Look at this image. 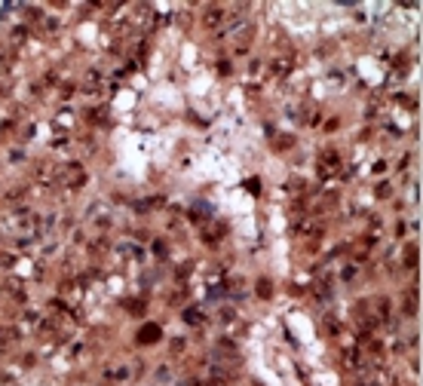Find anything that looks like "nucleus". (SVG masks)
I'll use <instances>...</instances> for the list:
<instances>
[{
	"label": "nucleus",
	"instance_id": "nucleus-1",
	"mask_svg": "<svg viewBox=\"0 0 423 386\" xmlns=\"http://www.w3.org/2000/svg\"><path fill=\"white\" fill-rule=\"evenodd\" d=\"M224 15H227V9H221V6H212V9H206V25H209V28L224 25Z\"/></svg>",
	"mask_w": 423,
	"mask_h": 386
},
{
	"label": "nucleus",
	"instance_id": "nucleus-2",
	"mask_svg": "<svg viewBox=\"0 0 423 386\" xmlns=\"http://www.w3.org/2000/svg\"><path fill=\"white\" fill-rule=\"evenodd\" d=\"M129 377V371L126 368H117V371H108V380H126Z\"/></svg>",
	"mask_w": 423,
	"mask_h": 386
},
{
	"label": "nucleus",
	"instance_id": "nucleus-3",
	"mask_svg": "<svg viewBox=\"0 0 423 386\" xmlns=\"http://www.w3.org/2000/svg\"><path fill=\"white\" fill-rule=\"evenodd\" d=\"M187 322L197 325V322H200V313H197V310H190V313H187Z\"/></svg>",
	"mask_w": 423,
	"mask_h": 386
}]
</instances>
